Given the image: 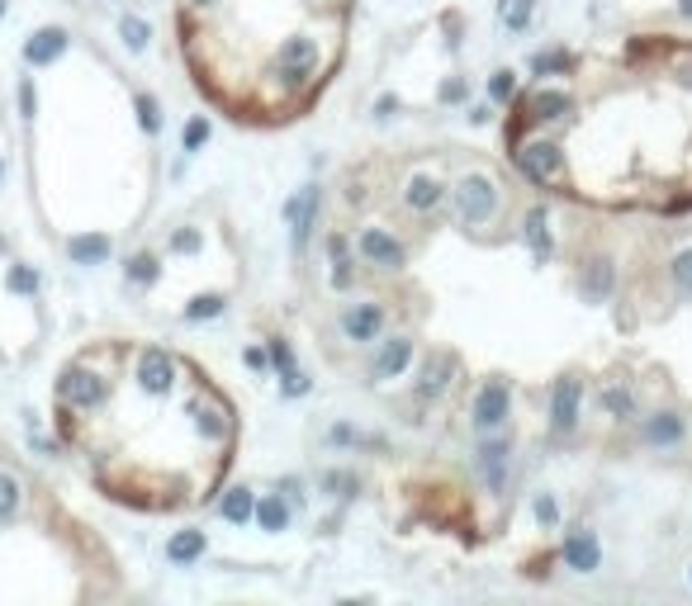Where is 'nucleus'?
<instances>
[{"label": "nucleus", "instance_id": "37998d69", "mask_svg": "<svg viewBox=\"0 0 692 606\" xmlns=\"http://www.w3.org/2000/svg\"><path fill=\"white\" fill-rule=\"evenodd\" d=\"M465 119H470V124H489V119H493V105H474V109H465Z\"/></svg>", "mask_w": 692, "mask_h": 606}, {"label": "nucleus", "instance_id": "f257e3e1", "mask_svg": "<svg viewBox=\"0 0 692 606\" xmlns=\"http://www.w3.org/2000/svg\"><path fill=\"white\" fill-rule=\"evenodd\" d=\"M76 545H81V526L38 483L24 455L10 441H0V602H19V597L38 592L24 578L34 554H67L72 559Z\"/></svg>", "mask_w": 692, "mask_h": 606}, {"label": "nucleus", "instance_id": "7ed1b4c3", "mask_svg": "<svg viewBox=\"0 0 692 606\" xmlns=\"http://www.w3.org/2000/svg\"><path fill=\"white\" fill-rule=\"evenodd\" d=\"M512 161H517V171H522L536 190H555V185L569 180L565 152H560V143H550V138H522V143L512 147Z\"/></svg>", "mask_w": 692, "mask_h": 606}, {"label": "nucleus", "instance_id": "a878e982", "mask_svg": "<svg viewBox=\"0 0 692 606\" xmlns=\"http://www.w3.org/2000/svg\"><path fill=\"white\" fill-rule=\"evenodd\" d=\"M517 100V72L512 67H498L489 76V105H512Z\"/></svg>", "mask_w": 692, "mask_h": 606}, {"label": "nucleus", "instance_id": "4468645a", "mask_svg": "<svg viewBox=\"0 0 692 606\" xmlns=\"http://www.w3.org/2000/svg\"><path fill=\"white\" fill-rule=\"evenodd\" d=\"M446 185H441L437 176H427V171H418V176L408 180V190H403V204H408V214H418V218H427V214H437L441 204H446Z\"/></svg>", "mask_w": 692, "mask_h": 606}, {"label": "nucleus", "instance_id": "a18cd8bd", "mask_svg": "<svg viewBox=\"0 0 692 606\" xmlns=\"http://www.w3.org/2000/svg\"><path fill=\"white\" fill-rule=\"evenodd\" d=\"M688 583H692V564H688Z\"/></svg>", "mask_w": 692, "mask_h": 606}, {"label": "nucleus", "instance_id": "aec40b11", "mask_svg": "<svg viewBox=\"0 0 692 606\" xmlns=\"http://www.w3.org/2000/svg\"><path fill=\"white\" fill-rule=\"evenodd\" d=\"M508 455H512L508 436H493V441L479 446V469H484V479H489L493 493H503V488H508Z\"/></svg>", "mask_w": 692, "mask_h": 606}, {"label": "nucleus", "instance_id": "2f4dec72", "mask_svg": "<svg viewBox=\"0 0 692 606\" xmlns=\"http://www.w3.org/2000/svg\"><path fill=\"white\" fill-rule=\"evenodd\" d=\"M313 389V379L304 370H290V375H280V398H304Z\"/></svg>", "mask_w": 692, "mask_h": 606}, {"label": "nucleus", "instance_id": "f8f14e48", "mask_svg": "<svg viewBox=\"0 0 692 606\" xmlns=\"http://www.w3.org/2000/svg\"><path fill=\"white\" fill-rule=\"evenodd\" d=\"M451 379H456V356H446V351H432V356L422 360L418 384H413L418 403H437L441 393L451 389Z\"/></svg>", "mask_w": 692, "mask_h": 606}, {"label": "nucleus", "instance_id": "4c0bfd02", "mask_svg": "<svg viewBox=\"0 0 692 606\" xmlns=\"http://www.w3.org/2000/svg\"><path fill=\"white\" fill-rule=\"evenodd\" d=\"M328 446H361V431L346 427V422H337V427L328 431Z\"/></svg>", "mask_w": 692, "mask_h": 606}, {"label": "nucleus", "instance_id": "393cba45", "mask_svg": "<svg viewBox=\"0 0 692 606\" xmlns=\"http://www.w3.org/2000/svg\"><path fill=\"white\" fill-rule=\"evenodd\" d=\"M166 554H171L176 564H195L204 554V531H181L171 545H166Z\"/></svg>", "mask_w": 692, "mask_h": 606}, {"label": "nucleus", "instance_id": "1a4fd4ad", "mask_svg": "<svg viewBox=\"0 0 692 606\" xmlns=\"http://www.w3.org/2000/svg\"><path fill=\"white\" fill-rule=\"evenodd\" d=\"M384 322H389V313H384L380 299L346 303V308H342V337L356 341V346H370V341L384 337Z\"/></svg>", "mask_w": 692, "mask_h": 606}, {"label": "nucleus", "instance_id": "4be33fe9", "mask_svg": "<svg viewBox=\"0 0 692 606\" xmlns=\"http://www.w3.org/2000/svg\"><path fill=\"white\" fill-rule=\"evenodd\" d=\"M318 493H332V498L351 502L361 493V479H356V469H323L318 474Z\"/></svg>", "mask_w": 692, "mask_h": 606}, {"label": "nucleus", "instance_id": "ea45409f", "mask_svg": "<svg viewBox=\"0 0 692 606\" xmlns=\"http://www.w3.org/2000/svg\"><path fill=\"white\" fill-rule=\"evenodd\" d=\"M399 114V95H380L375 100V119H394Z\"/></svg>", "mask_w": 692, "mask_h": 606}, {"label": "nucleus", "instance_id": "f704fd0d", "mask_svg": "<svg viewBox=\"0 0 692 606\" xmlns=\"http://www.w3.org/2000/svg\"><path fill=\"white\" fill-rule=\"evenodd\" d=\"M138 124H143V133H157V128H162V119H157V100H152V95H138Z\"/></svg>", "mask_w": 692, "mask_h": 606}, {"label": "nucleus", "instance_id": "6ab92c4d", "mask_svg": "<svg viewBox=\"0 0 692 606\" xmlns=\"http://www.w3.org/2000/svg\"><path fill=\"white\" fill-rule=\"evenodd\" d=\"M256 526H261V531L266 535H280V531H290V521H294V502L285 498V493H280V488H275V493H261V498H256Z\"/></svg>", "mask_w": 692, "mask_h": 606}, {"label": "nucleus", "instance_id": "a19ab883", "mask_svg": "<svg viewBox=\"0 0 692 606\" xmlns=\"http://www.w3.org/2000/svg\"><path fill=\"white\" fill-rule=\"evenodd\" d=\"M275 488H280V493H285L290 502H304V483H299V479H280Z\"/></svg>", "mask_w": 692, "mask_h": 606}, {"label": "nucleus", "instance_id": "dca6fc26", "mask_svg": "<svg viewBox=\"0 0 692 606\" xmlns=\"http://www.w3.org/2000/svg\"><path fill=\"white\" fill-rule=\"evenodd\" d=\"M612 289H617V270H612V261H607V256H593V261L579 270L583 303H607L612 299Z\"/></svg>", "mask_w": 692, "mask_h": 606}, {"label": "nucleus", "instance_id": "ddd939ff", "mask_svg": "<svg viewBox=\"0 0 692 606\" xmlns=\"http://www.w3.org/2000/svg\"><path fill=\"white\" fill-rule=\"evenodd\" d=\"M640 436H645L650 446H659V450H678V446H683V436H688V422H683V412L659 408V412H650V417H645Z\"/></svg>", "mask_w": 692, "mask_h": 606}, {"label": "nucleus", "instance_id": "9d476101", "mask_svg": "<svg viewBox=\"0 0 692 606\" xmlns=\"http://www.w3.org/2000/svg\"><path fill=\"white\" fill-rule=\"evenodd\" d=\"M560 559H565V569H574V573H598L602 569V540H598V531H588V526H574V531H565V540H560Z\"/></svg>", "mask_w": 692, "mask_h": 606}, {"label": "nucleus", "instance_id": "20e7f679", "mask_svg": "<svg viewBox=\"0 0 692 606\" xmlns=\"http://www.w3.org/2000/svg\"><path fill=\"white\" fill-rule=\"evenodd\" d=\"M275 76L285 90H304L318 76V38L313 34H290L275 48Z\"/></svg>", "mask_w": 692, "mask_h": 606}, {"label": "nucleus", "instance_id": "a211bd4d", "mask_svg": "<svg viewBox=\"0 0 692 606\" xmlns=\"http://www.w3.org/2000/svg\"><path fill=\"white\" fill-rule=\"evenodd\" d=\"M522 237H527L531 256L546 266L550 256H555V232H550V209L546 204H531L527 209V223H522Z\"/></svg>", "mask_w": 692, "mask_h": 606}, {"label": "nucleus", "instance_id": "58836bf2", "mask_svg": "<svg viewBox=\"0 0 692 606\" xmlns=\"http://www.w3.org/2000/svg\"><path fill=\"white\" fill-rule=\"evenodd\" d=\"M242 360L252 365L256 375H266V370H271V360H266V351H261V346H247V351H242Z\"/></svg>", "mask_w": 692, "mask_h": 606}, {"label": "nucleus", "instance_id": "0eeeda50", "mask_svg": "<svg viewBox=\"0 0 692 606\" xmlns=\"http://www.w3.org/2000/svg\"><path fill=\"white\" fill-rule=\"evenodd\" d=\"M546 417H550V431H555V436L579 431V422H583V379L579 375H560L550 384Z\"/></svg>", "mask_w": 692, "mask_h": 606}, {"label": "nucleus", "instance_id": "6e6552de", "mask_svg": "<svg viewBox=\"0 0 692 606\" xmlns=\"http://www.w3.org/2000/svg\"><path fill=\"white\" fill-rule=\"evenodd\" d=\"M318 209H323V190L318 185H304L299 195H290L285 199V223H290V247H294V256H304L309 251V242H313V223H318Z\"/></svg>", "mask_w": 692, "mask_h": 606}, {"label": "nucleus", "instance_id": "412c9836", "mask_svg": "<svg viewBox=\"0 0 692 606\" xmlns=\"http://www.w3.org/2000/svg\"><path fill=\"white\" fill-rule=\"evenodd\" d=\"M598 408L612 417V422H636V389L631 384H617V379H607L598 389Z\"/></svg>", "mask_w": 692, "mask_h": 606}, {"label": "nucleus", "instance_id": "e433bc0d", "mask_svg": "<svg viewBox=\"0 0 692 606\" xmlns=\"http://www.w3.org/2000/svg\"><path fill=\"white\" fill-rule=\"evenodd\" d=\"M128 275H133L138 285H152V280H157V261H152V256H138V261L128 266Z\"/></svg>", "mask_w": 692, "mask_h": 606}, {"label": "nucleus", "instance_id": "b1692460", "mask_svg": "<svg viewBox=\"0 0 692 606\" xmlns=\"http://www.w3.org/2000/svg\"><path fill=\"white\" fill-rule=\"evenodd\" d=\"M531 10H536V0H498V24L512 29V34H527Z\"/></svg>", "mask_w": 692, "mask_h": 606}, {"label": "nucleus", "instance_id": "79ce46f5", "mask_svg": "<svg viewBox=\"0 0 692 606\" xmlns=\"http://www.w3.org/2000/svg\"><path fill=\"white\" fill-rule=\"evenodd\" d=\"M195 247H200L195 232H176V242H171V251H195Z\"/></svg>", "mask_w": 692, "mask_h": 606}, {"label": "nucleus", "instance_id": "c9c22d12", "mask_svg": "<svg viewBox=\"0 0 692 606\" xmlns=\"http://www.w3.org/2000/svg\"><path fill=\"white\" fill-rule=\"evenodd\" d=\"M223 10V0H181V15L190 19H209V15H219Z\"/></svg>", "mask_w": 692, "mask_h": 606}, {"label": "nucleus", "instance_id": "c85d7f7f", "mask_svg": "<svg viewBox=\"0 0 692 606\" xmlns=\"http://www.w3.org/2000/svg\"><path fill=\"white\" fill-rule=\"evenodd\" d=\"M669 280H674V289L683 294V299H692V247H683L674 256V266H669Z\"/></svg>", "mask_w": 692, "mask_h": 606}, {"label": "nucleus", "instance_id": "7c9ffc66", "mask_svg": "<svg viewBox=\"0 0 692 606\" xmlns=\"http://www.w3.org/2000/svg\"><path fill=\"white\" fill-rule=\"evenodd\" d=\"M223 313V294H200V299L185 308V318L190 322H204V318H219Z\"/></svg>", "mask_w": 692, "mask_h": 606}, {"label": "nucleus", "instance_id": "f03ea898", "mask_svg": "<svg viewBox=\"0 0 692 606\" xmlns=\"http://www.w3.org/2000/svg\"><path fill=\"white\" fill-rule=\"evenodd\" d=\"M451 199H456V218L460 228H484L498 218L503 209V190H498V180L489 171H465V176L451 185Z\"/></svg>", "mask_w": 692, "mask_h": 606}, {"label": "nucleus", "instance_id": "c756f323", "mask_svg": "<svg viewBox=\"0 0 692 606\" xmlns=\"http://www.w3.org/2000/svg\"><path fill=\"white\" fill-rule=\"evenodd\" d=\"M266 360H271L275 375H290V370H299V365H294V346L285 337H271V346H266Z\"/></svg>", "mask_w": 692, "mask_h": 606}, {"label": "nucleus", "instance_id": "9b49d317", "mask_svg": "<svg viewBox=\"0 0 692 606\" xmlns=\"http://www.w3.org/2000/svg\"><path fill=\"white\" fill-rule=\"evenodd\" d=\"M408 365H413V337L408 332H394V337L380 341V351L370 360V375L380 379V384H389V379H403Z\"/></svg>", "mask_w": 692, "mask_h": 606}, {"label": "nucleus", "instance_id": "39448f33", "mask_svg": "<svg viewBox=\"0 0 692 606\" xmlns=\"http://www.w3.org/2000/svg\"><path fill=\"white\" fill-rule=\"evenodd\" d=\"M508 412H512V384L508 379H484L479 393L470 398V422L479 436H493V431L508 427Z\"/></svg>", "mask_w": 692, "mask_h": 606}, {"label": "nucleus", "instance_id": "c03bdc74", "mask_svg": "<svg viewBox=\"0 0 692 606\" xmlns=\"http://www.w3.org/2000/svg\"><path fill=\"white\" fill-rule=\"evenodd\" d=\"M678 15H683V19H692V0H678Z\"/></svg>", "mask_w": 692, "mask_h": 606}, {"label": "nucleus", "instance_id": "473e14b6", "mask_svg": "<svg viewBox=\"0 0 692 606\" xmlns=\"http://www.w3.org/2000/svg\"><path fill=\"white\" fill-rule=\"evenodd\" d=\"M204 143H209V119H204V114H195V119L185 124V152H200Z\"/></svg>", "mask_w": 692, "mask_h": 606}, {"label": "nucleus", "instance_id": "cd10ccee", "mask_svg": "<svg viewBox=\"0 0 692 606\" xmlns=\"http://www.w3.org/2000/svg\"><path fill=\"white\" fill-rule=\"evenodd\" d=\"M531 72H536V76L574 72V53H536V57H531Z\"/></svg>", "mask_w": 692, "mask_h": 606}, {"label": "nucleus", "instance_id": "bb28decb", "mask_svg": "<svg viewBox=\"0 0 692 606\" xmlns=\"http://www.w3.org/2000/svg\"><path fill=\"white\" fill-rule=\"evenodd\" d=\"M531 517H536L541 531H555L560 526V502H555V493H536L531 498Z\"/></svg>", "mask_w": 692, "mask_h": 606}, {"label": "nucleus", "instance_id": "f3484780", "mask_svg": "<svg viewBox=\"0 0 692 606\" xmlns=\"http://www.w3.org/2000/svg\"><path fill=\"white\" fill-rule=\"evenodd\" d=\"M328 261H332V289H351L356 285V242L346 232H328Z\"/></svg>", "mask_w": 692, "mask_h": 606}, {"label": "nucleus", "instance_id": "423d86ee", "mask_svg": "<svg viewBox=\"0 0 692 606\" xmlns=\"http://www.w3.org/2000/svg\"><path fill=\"white\" fill-rule=\"evenodd\" d=\"M356 256H361L370 270H384V275H394V270L408 266V247H403L389 228H375V223L356 232Z\"/></svg>", "mask_w": 692, "mask_h": 606}, {"label": "nucleus", "instance_id": "5701e85b", "mask_svg": "<svg viewBox=\"0 0 692 606\" xmlns=\"http://www.w3.org/2000/svg\"><path fill=\"white\" fill-rule=\"evenodd\" d=\"M256 517V493L242 483V488H228V498H223V521H233V526H247Z\"/></svg>", "mask_w": 692, "mask_h": 606}, {"label": "nucleus", "instance_id": "72a5a7b5", "mask_svg": "<svg viewBox=\"0 0 692 606\" xmlns=\"http://www.w3.org/2000/svg\"><path fill=\"white\" fill-rule=\"evenodd\" d=\"M465 95H470V81H465V76H451V81H441V90H437L441 105H460Z\"/></svg>", "mask_w": 692, "mask_h": 606}, {"label": "nucleus", "instance_id": "2eb2a0df", "mask_svg": "<svg viewBox=\"0 0 692 606\" xmlns=\"http://www.w3.org/2000/svg\"><path fill=\"white\" fill-rule=\"evenodd\" d=\"M574 114V95L560 86H541L527 95V119L531 124H550V119H569Z\"/></svg>", "mask_w": 692, "mask_h": 606}]
</instances>
